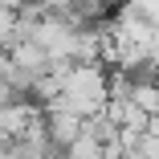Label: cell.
<instances>
[{"instance_id":"6da1fadb","label":"cell","mask_w":159,"mask_h":159,"mask_svg":"<svg viewBox=\"0 0 159 159\" xmlns=\"http://www.w3.org/2000/svg\"><path fill=\"white\" fill-rule=\"evenodd\" d=\"M45 131H49L53 147H74L86 135V118L66 106H45Z\"/></svg>"},{"instance_id":"7a4b0ae2","label":"cell","mask_w":159,"mask_h":159,"mask_svg":"<svg viewBox=\"0 0 159 159\" xmlns=\"http://www.w3.org/2000/svg\"><path fill=\"white\" fill-rule=\"evenodd\" d=\"M131 102L143 106L147 114H159V82H155V78H135V94H131Z\"/></svg>"},{"instance_id":"3957f363","label":"cell","mask_w":159,"mask_h":159,"mask_svg":"<svg viewBox=\"0 0 159 159\" xmlns=\"http://www.w3.org/2000/svg\"><path fill=\"white\" fill-rule=\"evenodd\" d=\"M37 4H41L49 16H70V12L78 8V0H37Z\"/></svg>"},{"instance_id":"277c9868","label":"cell","mask_w":159,"mask_h":159,"mask_svg":"<svg viewBox=\"0 0 159 159\" xmlns=\"http://www.w3.org/2000/svg\"><path fill=\"white\" fill-rule=\"evenodd\" d=\"M131 4H135V8H139V12L155 25V29H159V0H131Z\"/></svg>"}]
</instances>
